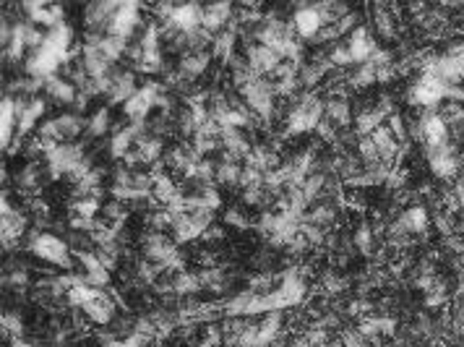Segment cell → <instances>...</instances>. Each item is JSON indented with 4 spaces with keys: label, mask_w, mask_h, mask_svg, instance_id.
<instances>
[{
    "label": "cell",
    "mask_w": 464,
    "mask_h": 347,
    "mask_svg": "<svg viewBox=\"0 0 464 347\" xmlns=\"http://www.w3.org/2000/svg\"><path fill=\"white\" fill-rule=\"evenodd\" d=\"M71 251L73 248L66 241H61L58 235L37 233L32 238V253L44 261H50V264H55V267H63V269H73V253Z\"/></svg>",
    "instance_id": "cell-1"
},
{
    "label": "cell",
    "mask_w": 464,
    "mask_h": 347,
    "mask_svg": "<svg viewBox=\"0 0 464 347\" xmlns=\"http://www.w3.org/2000/svg\"><path fill=\"white\" fill-rule=\"evenodd\" d=\"M446 89L448 84H444L439 76L433 73H422L410 89V102L425 110H439L441 104L446 102Z\"/></svg>",
    "instance_id": "cell-2"
},
{
    "label": "cell",
    "mask_w": 464,
    "mask_h": 347,
    "mask_svg": "<svg viewBox=\"0 0 464 347\" xmlns=\"http://www.w3.org/2000/svg\"><path fill=\"white\" fill-rule=\"evenodd\" d=\"M138 11H141L138 3H121L118 11H115V16H112V24H110V32H107V35L121 37V39H128L130 42V39H133V32L141 26Z\"/></svg>",
    "instance_id": "cell-3"
},
{
    "label": "cell",
    "mask_w": 464,
    "mask_h": 347,
    "mask_svg": "<svg viewBox=\"0 0 464 347\" xmlns=\"http://www.w3.org/2000/svg\"><path fill=\"white\" fill-rule=\"evenodd\" d=\"M245 61L250 63V68L256 71L258 76H271L276 71V66L282 63V55L276 50H271V47H267V44L261 42H250L248 50H245Z\"/></svg>",
    "instance_id": "cell-4"
},
{
    "label": "cell",
    "mask_w": 464,
    "mask_h": 347,
    "mask_svg": "<svg viewBox=\"0 0 464 347\" xmlns=\"http://www.w3.org/2000/svg\"><path fill=\"white\" fill-rule=\"evenodd\" d=\"M347 47H350V52H353L355 63H368L376 52H379V42L373 39V35H370L365 26H355L353 32H350V37H347Z\"/></svg>",
    "instance_id": "cell-5"
},
{
    "label": "cell",
    "mask_w": 464,
    "mask_h": 347,
    "mask_svg": "<svg viewBox=\"0 0 464 347\" xmlns=\"http://www.w3.org/2000/svg\"><path fill=\"white\" fill-rule=\"evenodd\" d=\"M24 230H26L24 214L11 207L8 199H3V245L13 248L18 243V238L24 235Z\"/></svg>",
    "instance_id": "cell-6"
},
{
    "label": "cell",
    "mask_w": 464,
    "mask_h": 347,
    "mask_svg": "<svg viewBox=\"0 0 464 347\" xmlns=\"http://www.w3.org/2000/svg\"><path fill=\"white\" fill-rule=\"evenodd\" d=\"M293 26H295V35L305 37V39H316L324 29V18L316 11V6H303L298 13L293 16Z\"/></svg>",
    "instance_id": "cell-7"
},
{
    "label": "cell",
    "mask_w": 464,
    "mask_h": 347,
    "mask_svg": "<svg viewBox=\"0 0 464 347\" xmlns=\"http://www.w3.org/2000/svg\"><path fill=\"white\" fill-rule=\"evenodd\" d=\"M81 311L89 316V322L102 324L104 327V324L115 322V311H118V308H115V298H112V293H102V290H99V293L94 296V300H92L89 305H84Z\"/></svg>",
    "instance_id": "cell-8"
},
{
    "label": "cell",
    "mask_w": 464,
    "mask_h": 347,
    "mask_svg": "<svg viewBox=\"0 0 464 347\" xmlns=\"http://www.w3.org/2000/svg\"><path fill=\"white\" fill-rule=\"evenodd\" d=\"M44 95H50V99H55V102H63V104H73V99H76L78 89L71 84L66 76H50L44 78Z\"/></svg>",
    "instance_id": "cell-9"
},
{
    "label": "cell",
    "mask_w": 464,
    "mask_h": 347,
    "mask_svg": "<svg viewBox=\"0 0 464 347\" xmlns=\"http://www.w3.org/2000/svg\"><path fill=\"white\" fill-rule=\"evenodd\" d=\"M209 61H212V52H185L178 63V71L188 81H196V76H201L209 68Z\"/></svg>",
    "instance_id": "cell-10"
},
{
    "label": "cell",
    "mask_w": 464,
    "mask_h": 347,
    "mask_svg": "<svg viewBox=\"0 0 464 347\" xmlns=\"http://www.w3.org/2000/svg\"><path fill=\"white\" fill-rule=\"evenodd\" d=\"M112 118H110V107L107 104H102V107H97L94 113H92V118H86V133L89 136H104L107 130L112 133Z\"/></svg>",
    "instance_id": "cell-11"
},
{
    "label": "cell",
    "mask_w": 464,
    "mask_h": 347,
    "mask_svg": "<svg viewBox=\"0 0 464 347\" xmlns=\"http://www.w3.org/2000/svg\"><path fill=\"white\" fill-rule=\"evenodd\" d=\"M376 29H379L381 37H386V39H391V37H396V26H394V18L389 16V6H376Z\"/></svg>",
    "instance_id": "cell-12"
},
{
    "label": "cell",
    "mask_w": 464,
    "mask_h": 347,
    "mask_svg": "<svg viewBox=\"0 0 464 347\" xmlns=\"http://www.w3.org/2000/svg\"><path fill=\"white\" fill-rule=\"evenodd\" d=\"M224 222H227V225H235L238 230H248V227L253 225V222H250V217L245 214V209H238V207L230 209V212L224 214Z\"/></svg>",
    "instance_id": "cell-13"
},
{
    "label": "cell",
    "mask_w": 464,
    "mask_h": 347,
    "mask_svg": "<svg viewBox=\"0 0 464 347\" xmlns=\"http://www.w3.org/2000/svg\"><path fill=\"white\" fill-rule=\"evenodd\" d=\"M355 245H358L362 253L370 251V245H373V230H370L368 225L358 227V233H355Z\"/></svg>",
    "instance_id": "cell-14"
},
{
    "label": "cell",
    "mask_w": 464,
    "mask_h": 347,
    "mask_svg": "<svg viewBox=\"0 0 464 347\" xmlns=\"http://www.w3.org/2000/svg\"><path fill=\"white\" fill-rule=\"evenodd\" d=\"M3 327H6V331H8L11 337H18L24 331V324H21V319H18L16 313H6L3 316Z\"/></svg>",
    "instance_id": "cell-15"
},
{
    "label": "cell",
    "mask_w": 464,
    "mask_h": 347,
    "mask_svg": "<svg viewBox=\"0 0 464 347\" xmlns=\"http://www.w3.org/2000/svg\"><path fill=\"white\" fill-rule=\"evenodd\" d=\"M224 238V227L222 225H212L204 230V235H201V241H207V243H214V241H222Z\"/></svg>",
    "instance_id": "cell-16"
}]
</instances>
